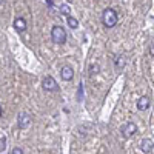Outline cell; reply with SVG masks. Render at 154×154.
<instances>
[{"instance_id": "cell-1", "label": "cell", "mask_w": 154, "mask_h": 154, "mask_svg": "<svg viewBox=\"0 0 154 154\" xmlns=\"http://www.w3.org/2000/svg\"><path fill=\"white\" fill-rule=\"evenodd\" d=\"M102 22H103V25L106 28H114L116 25H117V22H119L117 12H116L112 8H106L103 11V14H102Z\"/></svg>"}, {"instance_id": "cell-2", "label": "cell", "mask_w": 154, "mask_h": 154, "mask_svg": "<svg viewBox=\"0 0 154 154\" xmlns=\"http://www.w3.org/2000/svg\"><path fill=\"white\" fill-rule=\"evenodd\" d=\"M51 38H53L54 43L63 45V43L66 42V31H65V28L60 26V25L53 26V29H51Z\"/></svg>"}, {"instance_id": "cell-3", "label": "cell", "mask_w": 154, "mask_h": 154, "mask_svg": "<svg viewBox=\"0 0 154 154\" xmlns=\"http://www.w3.org/2000/svg\"><path fill=\"white\" fill-rule=\"evenodd\" d=\"M136 133H137V126H136V123H133V122H128V123H125V125L122 126V136H123L125 139L133 137Z\"/></svg>"}, {"instance_id": "cell-4", "label": "cell", "mask_w": 154, "mask_h": 154, "mask_svg": "<svg viewBox=\"0 0 154 154\" xmlns=\"http://www.w3.org/2000/svg\"><path fill=\"white\" fill-rule=\"evenodd\" d=\"M43 89L45 91H56L57 89V82L54 77H51V75H46L45 79H43V83H42Z\"/></svg>"}, {"instance_id": "cell-5", "label": "cell", "mask_w": 154, "mask_h": 154, "mask_svg": "<svg viewBox=\"0 0 154 154\" xmlns=\"http://www.w3.org/2000/svg\"><path fill=\"white\" fill-rule=\"evenodd\" d=\"M29 123H31L29 114H26V112H20V116H19V126L23 130V128H28Z\"/></svg>"}, {"instance_id": "cell-6", "label": "cell", "mask_w": 154, "mask_h": 154, "mask_svg": "<svg viewBox=\"0 0 154 154\" xmlns=\"http://www.w3.org/2000/svg\"><path fill=\"white\" fill-rule=\"evenodd\" d=\"M60 75H62L63 80L69 82V80H72V77H74V71H72L71 66H63L62 71H60Z\"/></svg>"}, {"instance_id": "cell-7", "label": "cell", "mask_w": 154, "mask_h": 154, "mask_svg": "<svg viewBox=\"0 0 154 154\" xmlns=\"http://www.w3.org/2000/svg\"><path fill=\"white\" fill-rule=\"evenodd\" d=\"M149 97L148 96H142L139 100H137V108L140 109V111H145V109H148L149 108Z\"/></svg>"}, {"instance_id": "cell-8", "label": "cell", "mask_w": 154, "mask_h": 154, "mask_svg": "<svg viewBox=\"0 0 154 154\" xmlns=\"http://www.w3.org/2000/svg\"><path fill=\"white\" fill-rule=\"evenodd\" d=\"M152 148H154V145H152V142L149 139H143L142 143H140V149H142L143 152H151Z\"/></svg>"}, {"instance_id": "cell-9", "label": "cell", "mask_w": 154, "mask_h": 154, "mask_svg": "<svg viewBox=\"0 0 154 154\" xmlns=\"http://www.w3.org/2000/svg\"><path fill=\"white\" fill-rule=\"evenodd\" d=\"M14 28H16L19 32H23L25 29H26V22H25V19H22V17L16 19V20H14Z\"/></svg>"}, {"instance_id": "cell-10", "label": "cell", "mask_w": 154, "mask_h": 154, "mask_svg": "<svg viewBox=\"0 0 154 154\" xmlns=\"http://www.w3.org/2000/svg\"><path fill=\"white\" fill-rule=\"evenodd\" d=\"M68 25H69V28H72V29H75V28H79V22H77L74 17H68Z\"/></svg>"}, {"instance_id": "cell-11", "label": "cell", "mask_w": 154, "mask_h": 154, "mask_svg": "<svg viewBox=\"0 0 154 154\" xmlns=\"http://www.w3.org/2000/svg\"><path fill=\"white\" fill-rule=\"evenodd\" d=\"M60 12H62L63 16H68V17H69L71 9H69V6H68V5H62V6H60Z\"/></svg>"}, {"instance_id": "cell-12", "label": "cell", "mask_w": 154, "mask_h": 154, "mask_svg": "<svg viewBox=\"0 0 154 154\" xmlns=\"http://www.w3.org/2000/svg\"><path fill=\"white\" fill-rule=\"evenodd\" d=\"M12 154H23V151L20 148H14V149H12Z\"/></svg>"}, {"instance_id": "cell-13", "label": "cell", "mask_w": 154, "mask_h": 154, "mask_svg": "<svg viewBox=\"0 0 154 154\" xmlns=\"http://www.w3.org/2000/svg\"><path fill=\"white\" fill-rule=\"evenodd\" d=\"M0 117H2V106H0Z\"/></svg>"}, {"instance_id": "cell-14", "label": "cell", "mask_w": 154, "mask_h": 154, "mask_svg": "<svg viewBox=\"0 0 154 154\" xmlns=\"http://www.w3.org/2000/svg\"><path fill=\"white\" fill-rule=\"evenodd\" d=\"M3 2H5V0H0V3H3Z\"/></svg>"}]
</instances>
